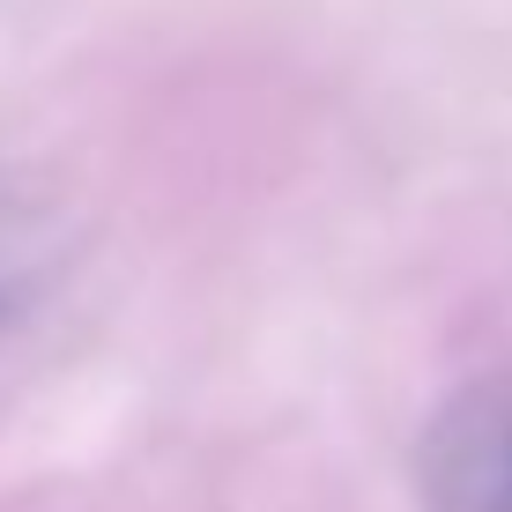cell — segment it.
Returning <instances> with one entry per match:
<instances>
[{
	"mask_svg": "<svg viewBox=\"0 0 512 512\" xmlns=\"http://www.w3.org/2000/svg\"><path fill=\"white\" fill-rule=\"evenodd\" d=\"M75 260V216L52 186L0 179V327L30 312Z\"/></svg>",
	"mask_w": 512,
	"mask_h": 512,
	"instance_id": "obj_2",
	"label": "cell"
},
{
	"mask_svg": "<svg viewBox=\"0 0 512 512\" xmlns=\"http://www.w3.org/2000/svg\"><path fill=\"white\" fill-rule=\"evenodd\" d=\"M423 512H512V372L453 386L416 438Z\"/></svg>",
	"mask_w": 512,
	"mask_h": 512,
	"instance_id": "obj_1",
	"label": "cell"
}]
</instances>
